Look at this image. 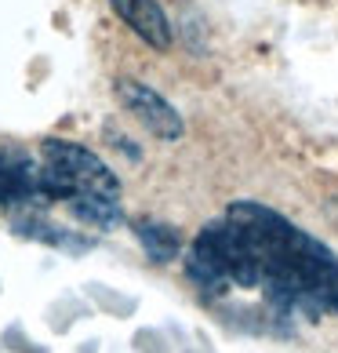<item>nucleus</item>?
I'll return each mask as SVG.
<instances>
[{"mask_svg": "<svg viewBox=\"0 0 338 353\" xmlns=\"http://www.w3.org/2000/svg\"><path fill=\"white\" fill-rule=\"evenodd\" d=\"M109 8L120 15V22L138 37V41H146L157 51L171 48V22H167L164 8L157 0H109Z\"/></svg>", "mask_w": 338, "mask_h": 353, "instance_id": "20e7f679", "label": "nucleus"}, {"mask_svg": "<svg viewBox=\"0 0 338 353\" xmlns=\"http://www.w3.org/2000/svg\"><path fill=\"white\" fill-rule=\"evenodd\" d=\"M193 252L207 259L229 284H240V288L262 284V263H258L251 241L240 233L237 222H229V219L207 222L197 233V241H193Z\"/></svg>", "mask_w": 338, "mask_h": 353, "instance_id": "f03ea898", "label": "nucleus"}, {"mask_svg": "<svg viewBox=\"0 0 338 353\" xmlns=\"http://www.w3.org/2000/svg\"><path fill=\"white\" fill-rule=\"evenodd\" d=\"M135 233H138V241L146 244L153 263H171L178 255V233H175V226H167V222L142 219V222H135Z\"/></svg>", "mask_w": 338, "mask_h": 353, "instance_id": "39448f33", "label": "nucleus"}, {"mask_svg": "<svg viewBox=\"0 0 338 353\" xmlns=\"http://www.w3.org/2000/svg\"><path fill=\"white\" fill-rule=\"evenodd\" d=\"M113 91H116V99H120V106L131 113L149 135H157L160 142H178L182 135H186L182 113L160 95V91H153L149 84L131 81V77H120V81L113 84Z\"/></svg>", "mask_w": 338, "mask_h": 353, "instance_id": "7ed1b4c3", "label": "nucleus"}, {"mask_svg": "<svg viewBox=\"0 0 338 353\" xmlns=\"http://www.w3.org/2000/svg\"><path fill=\"white\" fill-rule=\"evenodd\" d=\"M70 208L91 226H116L120 222V201L106 197H70Z\"/></svg>", "mask_w": 338, "mask_h": 353, "instance_id": "423d86ee", "label": "nucleus"}, {"mask_svg": "<svg viewBox=\"0 0 338 353\" xmlns=\"http://www.w3.org/2000/svg\"><path fill=\"white\" fill-rule=\"evenodd\" d=\"M44 182L51 197H106L120 201V179L109 172V164L87 146L62 139H47L44 146Z\"/></svg>", "mask_w": 338, "mask_h": 353, "instance_id": "f257e3e1", "label": "nucleus"}, {"mask_svg": "<svg viewBox=\"0 0 338 353\" xmlns=\"http://www.w3.org/2000/svg\"><path fill=\"white\" fill-rule=\"evenodd\" d=\"M186 273H189V277L204 288V292H222V288L229 284V281L222 277V273H218L211 263H207V259H200L197 252H193V248H189V255H186Z\"/></svg>", "mask_w": 338, "mask_h": 353, "instance_id": "0eeeda50", "label": "nucleus"}]
</instances>
